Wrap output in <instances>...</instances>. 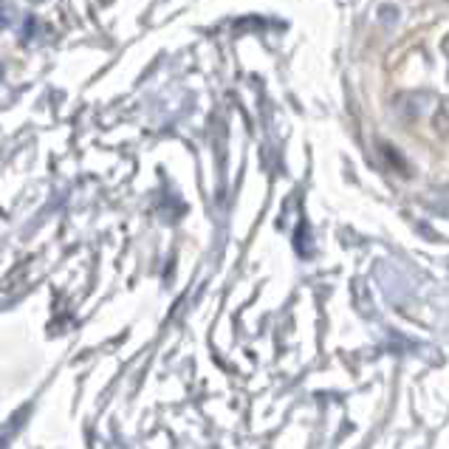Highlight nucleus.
Returning a JSON list of instances; mask_svg holds the SVG:
<instances>
[{
	"label": "nucleus",
	"instance_id": "1",
	"mask_svg": "<svg viewBox=\"0 0 449 449\" xmlns=\"http://www.w3.org/2000/svg\"><path fill=\"white\" fill-rule=\"evenodd\" d=\"M8 23H11V8H8V6L0 0V28H6Z\"/></svg>",
	"mask_w": 449,
	"mask_h": 449
},
{
	"label": "nucleus",
	"instance_id": "2",
	"mask_svg": "<svg viewBox=\"0 0 449 449\" xmlns=\"http://www.w3.org/2000/svg\"><path fill=\"white\" fill-rule=\"evenodd\" d=\"M0 74H3V71H0Z\"/></svg>",
	"mask_w": 449,
	"mask_h": 449
}]
</instances>
